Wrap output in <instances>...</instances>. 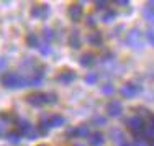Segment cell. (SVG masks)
I'll return each instance as SVG.
<instances>
[{"mask_svg": "<svg viewBox=\"0 0 154 146\" xmlns=\"http://www.w3.org/2000/svg\"><path fill=\"white\" fill-rule=\"evenodd\" d=\"M2 85L7 89H21L26 87V79L17 72H7L2 76Z\"/></svg>", "mask_w": 154, "mask_h": 146, "instance_id": "6da1fadb", "label": "cell"}, {"mask_svg": "<svg viewBox=\"0 0 154 146\" xmlns=\"http://www.w3.org/2000/svg\"><path fill=\"white\" fill-rule=\"evenodd\" d=\"M126 128L130 130L133 135L141 136V133H143V131H144V128H146L144 120L139 118V116H136V115L130 116V118H126Z\"/></svg>", "mask_w": 154, "mask_h": 146, "instance_id": "7a4b0ae2", "label": "cell"}, {"mask_svg": "<svg viewBox=\"0 0 154 146\" xmlns=\"http://www.w3.org/2000/svg\"><path fill=\"white\" fill-rule=\"evenodd\" d=\"M143 90L141 84H136V82H126L125 85L120 89V94L125 97V98H134L139 92Z\"/></svg>", "mask_w": 154, "mask_h": 146, "instance_id": "3957f363", "label": "cell"}, {"mask_svg": "<svg viewBox=\"0 0 154 146\" xmlns=\"http://www.w3.org/2000/svg\"><path fill=\"white\" fill-rule=\"evenodd\" d=\"M126 45L133 49H141L143 48V39H141V33L138 28H133L131 31H128L126 35Z\"/></svg>", "mask_w": 154, "mask_h": 146, "instance_id": "277c9868", "label": "cell"}, {"mask_svg": "<svg viewBox=\"0 0 154 146\" xmlns=\"http://www.w3.org/2000/svg\"><path fill=\"white\" fill-rule=\"evenodd\" d=\"M48 13H49V7H48L46 3H36V5H33L31 10H30V15L33 18H38V20L46 18Z\"/></svg>", "mask_w": 154, "mask_h": 146, "instance_id": "5b68a950", "label": "cell"}, {"mask_svg": "<svg viewBox=\"0 0 154 146\" xmlns=\"http://www.w3.org/2000/svg\"><path fill=\"white\" fill-rule=\"evenodd\" d=\"M26 102L33 107H41V105L48 104V94H41V92L30 94V95H26Z\"/></svg>", "mask_w": 154, "mask_h": 146, "instance_id": "8992f818", "label": "cell"}, {"mask_svg": "<svg viewBox=\"0 0 154 146\" xmlns=\"http://www.w3.org/2000/svg\"><path fill=\"white\" fill-rule=\"evenodd\" d=\"M75 72L74 71H71V69H62V71L57 74V77H56V81L57 82H61V84H64V85H67V84H71L72 81H75Z\"/></svg>", "mask_w": 154, "mask_h": 146, "instance_id": "52a82bcc", "label": "cell"}, {"mask_svg": "<svg viewBox=\"0 0 154 146\" xmlns=\"http://www.w3.org/2000/svg\"><path fill=\"white\" fill-rule=\"evenodd\" d=\"M107 112L110 116H120L123 113V105L118 100H112L107 104Z\"/></svg>", "mask_w": 154, "mask_h": 146, "instance_id": "ba28073f", "label": "cell"}, {"mask_svg": "<svg viewBox=\"0 0 154 146\" xmlns=\"http://www.w3.org/2000/svg\"><path fill=\"white\" fill-rule=\"evenodd\" d=\"M67 15L72 21H79L80 18H82V5H80V3H72V5H69Z\"/></svg>", "mask_w": 154, "mask_h": 146, "instance_id": "9c48e42d", "label": "cell"}, {"mask_svg": "<svg viewBox=\"0 0 154 146\" xmlns=\"http://www.w3.org/2000/svg\"><path fill=\"white\" fill-rule=\"evenodd\" d=\"M69 46L72 49H79L82 46V39H80V35L77 30H72L71 35H69Z\"/></svg>", "mask_w": 154, "mask_h": 146, "instance_id": "30bf717a", "label": "cell"}, {"mask_svg": "<svg viewBox=\"0 0 154 146\" xmlns=\"http://www.w3.org/2000/svg\"><path fill=\"white\" fill-rule=\"evenodd\" d=\"M87 39H89V43L92 46H102V43H103V38H102V33L98 30H92L89 33V36H87Z\"/></svg>", "mask_w": 154, "mask_h": 146, "instance_id": "8fae6325", "label": "cell"}, {"mask_svg": "<svg viewBox=\"0 0 154 146\" xmlns=\"http://www.w3.org/2000/svg\"><path fill=\"white\" fill-rule=\"evenodd\" d=\"M105 143V136L102 133H98V131H95V133L89 135V144L90 146H102Z\"/></svg>", "mask_w": 154, "mask_h": 146, "instance_id": "7c38bea8", "label": "cell"}, {"mask_svg": "<svg viewBox=\"0 0 154 146\" xmlns=\"http://www.w3.org/2000/svg\"><path fill=\"white\" fill-rule=\"evenodd\" d=\"M48 122H49V126L51 128H56V126H62L66 123V118L62 115H59V113H54V115H51V116H48Z\"/></svg>", "mask_w": 154, "mask_h": 146, "instance_id": "4fadbf2b", "label": "cell"}, {"mask_svg": "<svg viewBox=\"0 0 154 146\" xmlns=\"http://www.w3.org/2000/svg\"><path fill=\"white\" fill-rule=\"evenodd\" d=\"M94 61H95V57H94L92 53H85V54H82V56L79 57V64L84 66V67H89V66H92Z\"/></svg>", "mask_w": 154, "mask_h": 146, "instance_id": "5bb4252c", "label": "cell"}, {"mask_svg": "<svg viewBox=\"0 0 154 146\" xmlns=\"http://www.w3.org/2000/svg\"><path fill=\"white\" fill-rule=\"evenodd\" d=\"M89 136V126L87 125H79L74 128V138H85Z\"/></svg>", "mask_w": 154, "mask_h": 146, "instance_id": "9a60e30c", "label": "cell"}, {"mask_svg": "<svg viewBox=\"0 0 154 146\" xmlns=\"http://www.w3.org/2000/svg\"><path fill=\"white\" fill-rule=\"evenodd\" d=\"M49 122H48V116H43L41 120H39V125H38V133L41 135H46L48 131H49Z\"/></svg>", "mask_w": 154, "mask_h": 146, "instance_id": "2e32d148", "label": "cell"}, {"mask_svg": "<svg viewBox=\"0 0 154 146\" xmlns=\"http://www.w3.org/2000/svg\"><path fill=\"white\" fill-rule=\"evenodd\" d=\"M26 45L30 46V48H38L39 46V39L35 33H28L26 35Z\"/></svg>", "mask_w": 154, "mask_h": 146, "instance_id": "e0dca14e", "label": "cell"}, {"mask_svg": "<svg viewBox=\"0 0 154 146\" xmlns=\"http://www.w3.org/2000/svg\"><path fill=\"white\" fill-rule=\"evenodd\" d=\"M5 138L12 144H18V143H20V140H21V135L18 133V131H8V133L5 135Z\"/></svg>", "mask_w": 154, "mask_h": 146, "instance_id": "ac0fdd59", "label": "cell"}, {"mask_svg": "<svg viewBox=\"0 0 154 146\" xmlns=\"http://www.w3.org/2000/svg\"><path fill=\"white\" fill-rule=\"evenodd\" d=\"M38 135H39V133H38V130H35V128H33V126L30 125L26 130H25L23 136H26L28 140H36V138H38Z\"/></svg>", "mask_w": 154, "mask_h": 146, "instance_id": "d6986e66", "label": "cell"}, {"mask_svg": "<svg viewBox=\"0 0 154 146\" xmlns=\"http://www.w3.org/2000/svg\"><path fill=\"white\" fill-rule=\"evenodd\" d=\"M98 82V74L97 72H89V74L85 76V84H89V85H94V84Z\"/></svg>", "mask_w": 154, "mask_h": 146, "instance_id": "ffe728a7", "label": "cell"}, {"mask_svg": "<svg viewBox=\"0 0 154 146\" xmlns=\"http://www.w3.org/2000/svg\"><path fill=\"white\" fill-rule=\"evenodd\" d=\"M112 135H113V140H115L118 144H122V143H125V141H126V140H125V136H123V133H122L120 130H116V128L112 130Z\"/></svg>", "mask_w": 154, "mask_h": 146, "instance_id": "44dd1931", "label": "cell"}, {"mask_svg": "<svg viewBox=\"0 0 154 146\" xmlns=\"http://www.w3.org/2000/svg\"><path fill=\"white\" fill-rule=\"evenodd\" d=\"M30 125H31V123H30V122H26V120H17V128H18V133L23 135V133H25V130H26Z\"/></svg>", "mask_w": 154, "mask_h": 146, "instance_id": "7402d4cb", "label": "cell"}, {"mask_svg": "<svg viewBox=\"0 0 154 146\" xmlns=\"http://www.w3.org/2000/svg\"><path fill=\"white\" fill-rule=\"evenodd\" d=\"M115 17H116V12L108 10V12H105V15H103V18H102V21H103V23H112V21L115 20Z\"/></svg>", "mask_w": 154, "mask_h": 146, "instance_id": "603a6c76", "label": "cell"}, {"mask_svg": "<svg viewBox=\"0 0 154 146\" xmlns=\"http://www.w3.org/2000/svg\"><path fill=\"white\" fill-rule=\"evenodd\" d=\"M143 17H144L148 21H152V23H154V10L152 8L144 7V10H143Z\"/></svg>", "mask_w": 154, "mask_h": 146, "instance_id": "cb8c5ba5", "label": "cell"}, {"mask_svg": "<svg viewBox=\"0 0 154 146\" xmlns=\"http://www.w3.org/2000/svg\"><path fill=\"white\" fill-rule=\"evenodd\" d=\"M102 92H103L105 95H112V94L115 92V87H113V84H110V82L103 84V85H102Z\"/></svg>", "mask_w": 154, "mask_h": 146, "instance_id": "d4e9b609", "label": "cell"}, {"mask_svg": "<svg viewBox=\"0 0 154 146\" xmlns=\"http://www.w3.org/2000/svg\"><path fill=\"white\" fill-rule=\"evenodd\" d=\"M43 38L46 39V43H49L54 38V31L51 28H43Z\"/></svg>", "mask_w": 154, "mask_h": 146, "instance_id": "484cf974", "label": "cell"}, {"mask_svg": "<svg viewBox=\"0 0 154 146\" xmlns=\"http://www.w3.org/2000/svg\"><path fill=\"white\" fill-rule=\"evenodd\" d=\"M38 48H39V53H41V54H45V56H46V54H49V53H51L49 43H43V45H39Z\"/></svg>", "mask_w": 154, "mask_h": 146, "instance_id": "4316f807", "label": "cell"}, {"mask_svg": "<svg viewBox=\"0 0 154 146\" xmlns=\"http://www.w3.org/2000/svg\"><path fill=\"white\" fill-rule=\"evenodd\" d=\"M94 5H95V8H97V10H103L105 7L108 5V2H105V0H97Z\"/></svg>", "mask_w": 154, "mask_h": 146, "instance_id": "83f0119b", "label": "cell"}, {"mask_svg": "<svg viewBox=\"0 0 154 146\" xmlns=\"http://www.w3.org/2000/svg\"><path fill=\"white\" fill-rule=\"evenodd\" d=\"M146 38H148V41H149V43H151V45L154 46V30L146 31Z\"/></svg>", "mask_w": 154, "mask_h": 146, "instance_id": "f1b7e54d", "label": "cell"}, {"mask_svg": "<svg viewBox=\"0 0 154 146\" xmlns=\"http://www.w3.org/2000/svg\"><path fill=\"white\" fill-rule=\"evenodd\" d=\"M94 125L103 126V125H105V118H103V116H95V118H94Z\"/></svg>", "mask_w": 154, "mask_h": 146, "instance_id": "f546056e", "label": "cell"}, {"mask_svg": "<svg viewBox=\"0 0 154 146\" xmlns=\"http://www.w3.org/2000/svg\"><path fill=\"white\" fill-rule=\"evenodd\" d=\"M56 102H57L56 94H48V104H56Z\"/></svg>", "mask_w": 154, "mask_h": 146, "instance_id": "4dcf8cb0", "label": "cell"}, {"mask_svg": "<svg viewBox=\"0 0 154 146\" xmlns=\"http://www.w3.org/2000/svg\"><path fill=\"white\" fill-rule=\"evenodd\" d=\"M133 146H148V144H146L144 140H141L139 136H136V140H134V144H133Z\"/></svg>", "mask_w": 154, "mask_h": 146, "instance_id": "1f68e13d", "label": "cell"}, {"mask_svg": "<svg viewBox=\"0 0 154 146\" xmlns=\"http://www.w3.org/2000/svg\"><path fill=\"white\" fill-rule=\"evenodd\" d=\"M115 3L118 7H128V5H130V2H128V0H116Z\"/></svg>", "mask_w": 154, "mask_h": 146, "instance_id": "d6a6232c", "label": "cell"}, {"mask_svg": "<svg viewBox=\"0 0 154 146\" xmlns=\"http://www.w3.org/2000/svg\"><path fill=\"white\" fill-rule=\"evenodd\" d=\"M2 118H3V120H7V122H10V120H13L15 116H13L12 113H2Z\"/></svg>", "mask_w": 154, "mask_h": 146, "instance_id": "836d02e7", "label": "cell"}, {"mask_svg": "<svg viewBox=\"0 0 154 146\" xmlns=\"http://www.w3.org/2000/svg\"><path fill=\"white\" fill-rule=\"evenodd\" d=\"M148 118H149V128L154 130V113H151V115L148 116Z\"/></svg>", "mask_w": 154, "mask_h": 146, "instance_id": "e575fe53", "label": "cell"}, {"mask_svg": "<svg viewBox=\"0 0 154 146\" xmlns=\"http://www.w3.org/2000/svg\"><path fill=\"white\" fill-rule=\"evenodd\" d=\"M3 136H5V123L0 122V138H3Z\"/></svg>", "mask_w": 154, "mask_h": 146, "instance_id": "d590c367", "label": "cell"}, {"mask_svg": "<svg viewBox=\"0 0 154 146\" xmlns=\"http://www.w3.org/2000/svg\"><path fill=\"white\" fill-rule=\"evenodd\" d=\"M94 23H95V18H94V15H89V17H87V25H90V26H92Z\"/></svg>", "mask_w": 154, "mask_h": 146, "instance_id": "8d00e7d4", "label": "cell"}, {"mask_svg": "<svg viewBox=\"0 0 154 146\" xmlns=\"http://www.w3.org/2000/svg\"><path fill=\"white\" fill-rule=\"evenodd\" d=\"M7 66V59L5 57H0V69H3Z\"/></svg>", "mask_w": 154, "mask_h": 146, "instance_id": "74e56055", "label": "cell"}, {"mask_svg": "<svg viewBox=\"0 0 154 146\" xmlns=\"http://www.w3.org/2000/svg\"><path fill=\"white\" fill-rule=\"evenodd\" d=\"M146 7H148V8H152V10H154V2H148V3H146Z\"/></svg>", "mask_w": 154, "mask_h": 146, "instance_id": "f35d334b", "label": "cell"}, {"mask_svg": "<svg viewBox=\"0 0 154 146\" xmlns=\"http://www.w3.org/2000/svg\"><path fill=\"white\" fill-rule=\"evenodd\" d=\"M120 146H131V144H130V143H126V141H125V143H122Z\"/></svg>", "mask_w": 154, "mask_h": 146, "instance_id": "ab89813d", "label": "cell"}, {"mask_svg": "<svg viewBox=\"0 0 154 146\" xmlns=\"http://www.w3.org/2000/svg\"><path fill=\"white\" fill-rule=\"evenodd\" d=\"M39 146H46V144H39Z\"/></svg>", "mask_w": 154, "mask_h": 146, "instance_id": "60d3db41", "label": "cell"}, {"mask_svg": "<svg viewBox=\"0 0 154 146\" xmlns=\"http://www.w3.org/2000/svg\"><path fill=\"white\" fill-rule=\"evenodd\" d=\"M75 146H80V144H75Z\"/></svg>", "mask_w": 154, "mask_h": 146, "instance_id": "b9f144b4", "label": "cell"}]
</instances>
